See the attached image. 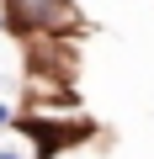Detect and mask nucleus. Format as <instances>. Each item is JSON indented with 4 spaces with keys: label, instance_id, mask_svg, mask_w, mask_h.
I'll list each match as a JSON object with an SVG mask.
<instances>
[{
    "label": "nucleus",
    "instance_id": "f257e3e1",
    "mask_svg": "<svg viewBox=\"0 0 154 159\" xmlns=\"http://www.w3.org/2000/svg\"><path fill=\"white\" fill-rule=\"evenodd\" d=\"M11 6H16V16H21L27 27H48V32H64V27L80 21L69 0H11Z\"/></svg>",
    "mask_w": 154,
    "mask_h": 159
}]
</instances>
